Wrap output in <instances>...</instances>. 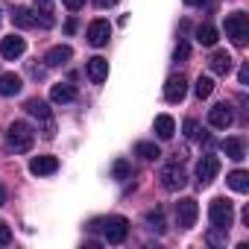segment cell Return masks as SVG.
I'll return each instance as SVG.
<instances>
[{
	"label": "cell",
	"instance_id": "obj_35",
	"mask_svg": "<svg viewBox=\"0 0 249 249\" xmlns=\"http://www.w3.org/2000/svg\"><path fill=\"white\" fill-rule=\"evenodd\" d=\"M94 3H97L100 9H108V6H114V3H117V0H94Z\"/></svg>",
	"mask_w": 249,
	"mask_h": 249
},
{
	"label": "cell",
	"instance_id": "obj_3",
	"mask_svg": "<svg viewBox=\"0 0 249 249\" xmlns=\"http://www.w3.org/2000/svg\"><path fill=\"white\" fill-rule=\"evenodd\" d=\"M226 36L231 38L234 47H246V41H249V18L243 12H231L226 18Z\"/></svg>",
	"mask_w": 249,
	"mask_h": 249
},
{
	"label": "cell",
	"instance_id": "obj_23",
	"mask_svg": "<svg viewBox=\"0 0 249 249\" xmlns=\"http://www.w3.org/2000/svg\"><path fill=\"white\" fill-rule=\"evenodd\" d=\"M135 156H141L144 161H156V159L161 156V150H159L153 141H138V144H135Z\"/></svg>",
	"mask_w": 249,
	"mask_h": 249
},
{
	"label": "cell",
	"instance_id": "obj_19",
	"mask_svg": "<svg viewBox=\"0 0 249 249\" xmlns=\"http://www.w3.org/2000/svg\"><path fill=\"white\" fill-rule=\"evenodd\" d=\"M173 132H176L173 117H170V114H159V117H156V135H159L161 141H170V138H173Z\"/></svg>",
	"mask_w": 249,
	"mask_h": 249
},
{
	"label": "cell",
	"instance_id": "obj_24",
	"mask_svg": "<svg viewBox=\"0 0 249 249\" xmlns=\"http://www.w3.org/2000/svg\"><path fill=\"white\" fill-rule=\"evenodd\" d=\"M196 41H199L202 47H214V44H217V30H214L211 24H202V27L196 30Z\"/></svg>",
	"mask_w": 249,
	"mask_h": 249
},
{
	"label": "cell",
	"instance_id": "obj_20",
	"mask_svg": "<svg viewBox=\"0 0 249 249\" xmlns=\"http://www.w3.org/2000/svg\"><path fill=\"white\" fill-rule=\"evenodd\" d=\"M12 24H15L18 30H33V27H38V24H36V12H33V9H24V6L12 12Z\"/></svg>",
	"mask_w": 249,
	"mask_h": 249
},
{
	"label": "cell",
	"instance_id": "obj_28",
	"mask_svg": "<svg viewBox=\"0 0 249 249\" xmlns=\"http://www.w3.org/2000/svg\"><path fill=\"white\" fill-rule=\"evenodd\" d=\"M226 234H229V229H217V226H214V231H208V243L226 246Z\"/></svg>",
	"mask_w": 249,
	"mask_h": 249
},
{
	"label": "cell",
	"instance_id": "obj_31",
	"mask_svg": "<svg viewBox=\"0 0 249 249\" xmlns=\"http://www.w3.org/2000/svg\"><path fill=\"white\" fill-rule=\"evenodd\" d=\"M9 243H12V229L0 220V246H9Z\"/></svg>",
	"mask_w": 249,
	"mask_h": 249
},
{
	"label": "cell",
	"instance_id": "obj_11",
	"mask_svg": "<svg viewBox=\"0 0 249 249\" xmlns=\"http://www.w3.org/2000/svg\"><path fill=\"white\" fill-rule=\"evenodd\" d=\"M108 38H111V24L103 21V18L91 21V27H88V41H91L94 47H106Z\"/></svg>",
	"mask_w": 249,
	"mask_h": 249
},
{
	"label": "cell",
	"instance_id": "obj_6",
	"mask_svg": "<svg viewBox=\"0 0 249 249\" xmlns=\"http://www.w3.org/2000/svg\"><path fill=\"white\" fill-rule=\"evenodd\" d=\"M217 173H220V161H217V156H202L199 164H196V182H199V188L211 185V182L217 179Z\"/></svg>",
	"mask_w": 249,
	"mask_h": 249
},
{
	"label": "cell",
	"instance_id": "obj_12",
	"mask_svg": "<svg viewBox=\"0 0 249 249\" xmlns=\"http://www.w3.org/2000/svg\"><path fill=\"white\" fill-rule=\"evenodd\" d=\"M56 170H59V159L56 156H36L30 161V173L33 176H50Z\"/></svg>",
	"mask_w": 249,
	"mask_h": 249
},
{
	"label": "cell",
	"instance_id": "obj_22",
	"mask_svg": "<svg viewBox=\"0 0 249 249\" xmlns=\"http://www.w3.org/2000/svg\"><path fill=\"white\" fill-rule=\"evenodd\" d=\"M226 182H229V188L237 191V194H246V191H249V173H246V170H234V173H229Z\"/></svg>",
	"mask_w": 249,
	"mask_h": 249
},
{
	"label": "cell",
	"instance_id": "obj_5",
	"mask_svg": "<svg viewBox=\"0 0 249 249\" xmlns=\"http://www.w3.org/2000/svg\"><path fill=\"white\" fill-rule=\"evenodd\" d=\"M103 234H106L108 243H123L129 234V220L126 217H108L103 223Z\"/></svg>",
	"mask_w": 249,
	"mask_h": 249
},
{
	"label": "cell",
	"instance_id": "obj_29",
	"mask_svg": "<svg viewBox=\"0 0 249 249\" xmlns=\"http://www.w3.org/2000/svg\"><path fill=\"white\" fill-rule=\"evenodd\" d=\"M191 56V47H188V41H179L176 44V50H173V62H185Z\"/></svg>",
	"mask_w": 249,
	"mask_h": 249
},
{
	"label": "cell",
	"instance_id": "obj_18",
	"mask_svg": "<svg viewBox=\"0 0 249 249\" xmlns=\"http://www.w3.org/2000/svg\"><path fill=\"white\" fill-rule=\"evenodd\" d=\"M50 100L53 103H73L76 100V88L68 85V82H59V85L50 88Z\"/></svg>",
	"mask_w": 249,
	"mask_h": 249
},
{
	"label": "cell",
	"instance_id": "obj_4",
	"mask_svg": "<svg viewBox=\"0 0 249 249\" xmlns=\"http://www.w3.org/2000/svg\"><path fill=\"white\" fill-rule=\"evenodd\" d=\"M208 220H211V226H217V229H229V226L234 223V208H231V202L223 199V196L211 199V205H208Z\"/></svg>",
	"mask_w": 249,
	"mask_h": 249
},
{
	"label": "cell",
	"instance_id": "obj_10",
	"mask_svg": "<svg viewBox=\"0 0 249 249\" xmlns=\"http://www.w3.org/2000/svg\"><path fill=\"white\" fill-rule=\"evenodd\" d=\"M188 94V79L182 73H173L167 82H164V100L167 103H182Z\"/></svg>",
	"mask_w": 249,
	"mask_h": 249
},
{
	"label": "cell",
	"instance_id": "obj_26",
	"mask_svg": "<svg viewBox=\"0 0 249 249\" xmlns=\"http://www.w3.org/2000/svg\"><path fill=\"white\" fill-rule=\"evenodd\" d=\"M147 223H150V229L153 231H159V234H164V211L161 208H156V211H147Z\"/></svg>",
	"mask_w": 249,
	"mask_h": 249
},
{
	"label": "cell",
	"instance_id": "obj_14",
	"mask_svg": "<svg viewBox=\"0 0 249 249\" xmlns=\"http://www.w3.org/2000/svg\"><path fill=\"white\" fill-rule=\"evenodd\" d=\"M71 56H73V50H71L68 44H56V47H50V50H47L44 62H47V68H62V65H68V62H71Z\"/></svg>",
	"mask_w": 249,
	"mask_h": 249
},
{
	"label": "cell",
	"instance_id": "obj_33",
	"mask_svg": "<svg viewBox=\"0 0 249 249\" xmlns=\"http://www.w3.org/2000/svg\"><path fill=\"white\" fill-rule=\"evenodd\" d=\"M237 79H240V85H246V82H249V65H243V68H240Z\"/></svg>",
	"mask_w": 249,
	"mask_h": 249
},
{
	"label": "cell",
	"instance_id": "obj_30",
	"mask_svg": "<svg viewBox=\"0 0 249 249\" xmlns=\"http://www.w3.org/2000/svg\"><path fill=\"white\" fill-rule=\"evenodd\" d=\"M185 135H188L191 141H194V138H199V123H196L194 117H188V120H185Z\"/></svg>",
	"mask_w": 249,
	"mask_h": 249
},
{
	"label": "cell",
	"instance_id": "obj_15",
	"mask_svg": "<svg viewBox=\"0 0 249 249\" xmlns=\"http://www.w3.org/2000/svg\"><path fill=\"white\" fill-rule=\"evenodd\" d=\"M85 73H88V79H91V82H97V85H100V82L108 76V62H106L103 56H94V59H88V62H85Z\"/></svg>",
	"mask_w": 249,
	"mask_h": 249
},
{
	"label": "cell",
	"instance_id": "obj_17",
	"mask_svg": "<svg viewBox=\"0 0 249 249\" xmlns=\"http://www.w3.org/2000/svg\"><path fill=\"white\" fill-rule=\"evenodd\" d=\"M21 88H24V82H21L18 73H3L0 76V97H15Z\"/></svg>",
	"mask_w": 249,
	"mask_h": 249
},
{
	"label": "cell",
	"instance_id": "obj_37",
	"mask_svg": "<svg viewBox=\"0 0 249 249\" xmlns=\"http://www.w3.org/2000/svg\"><path fill=\"white\" fill-rule=\"evenodd\" d=\"M185 3H188V6H202L205 0H185Z\"/></svg>",
	"mask_w": 249,
	"mask_h": 249
},
{
	"label": "cell",
	"instance_id": "obj_25",
	"mask_svg": "<svg viewBox=\"0 0 249 249\" xmlns=\"http://www.w3.org/2000/svg\"><path fill=\"white\" fill-rule=\"evenodd\" d=\"M211 91H214V79H211V76H199L196 85H194V94H196L199 100H205V97H211Z\"/></svg>",
	"mask_w": 249,
	"mask_h": 249
},
{
	"label": "cell",
	"instance_id": "obj_7",
	"mask_svg": "<svg viewBox=\"0 0 249 249\" xmlns=\"http://www.w3.org/2000/svg\"><path fill=\"white\" fill-rule=\"evenodd\" d=\"M161 185H164L167 191H182V188L188 185V176H185V170L179 167V161L161 167Z\"/></svg>",
	"mask_w": 249,
	"mask_h": 249
},
{
	"label": "cell",
	"instance_id": "obj_9",
	"mask_svg": "<svg viewBox=\"0 0 249 249\" xmlns=\"http://www.w3.org/2000/svg\"><path fill=\"white\" fill-rule=\"evenodd\" d=\"M231 120H234V111H231L229 103H217L214 108H208V123L214 129H229Z\"/></svg>",
	"mask_w": 249,
	"mask_h": 249
},
{
	"label": "cell",
	"instance_id": "obj_27",
	"mask_svg": "<svg viewBox=\"0 0 249 249\" xmlns=\"http://www.w3.org/2000/svg\"><path fill=\"white\" fill-rule=\"evenodd\" d=\"M111 176H114V179H129V176H132V167H129V161L117 159V161H114V167H111Z\"/></svg>",
	"mask_w": 249,
	"mask_h": 249
},
{
	"label": "cell",
	"instance_id": "obj_2",
	"mask_svg": "<svg viewBox=\"0 0 249 249\" xmlns=\"http://www.w3.org/2000/svg\"><path fill=\"white\" fill-rule=\"evenodd\" d=\"M24 108L41 123V135H44V138H53V135H56V120H53V111H50V106H47L44 100L33 97V100L24 103Z\"/></svg>",
	"mask_w": 249,
	"mask_h": 249
},
{
	"label": "cell",
	"instance_id": "obj_8",
	"mask_svg": "<svg viewBox=\"0 0 249 249\" xmlns=\"http://www.w3.org/2000/svg\"><path fill=\"white\" fill-rule=\"evenodd\" d=\"M196 214H199V205H196V199H179L176 202V223H179V229H191L194 223H196Z\"/></svg>",
	"mask_w": 249,
	"mask_h": 249
},
{
	"label": "cell",
	"instance_id": "obj_13",
	"mask_svg": "<svg viewBox=\"0 0 249 249\" xmlns=\"http://www.w3.org/2000/svg\"><path fill=\"white\" fill-rule=\"evenodd\" d=\"M24 50H27V41L21 36H9V38L0 41V56L3 59H21Z\"/></svg>",
	"mask_w": 249,
	"mask_h": 249
},
{
	"label": "cell",
	"instance_id": "obj_34",
	"mask_svg": "<svg viewBox=\"0 0 249 249\" xmlns=\"http://www.w3.org/2000/svg\"><path fill=\"white\" fill-rule=\"evenodd\" d=\"M36 6H38L41 12H50V9H53V0H36Z\"/></svg>",
	"mask_w": 249,
	"mask_h": 249
},
{
	"label": "cell",
	"instance_id": "obj_1",
	"mask_svg": "<svg viewBox=\"0 0 249 249\" xmlns=\"http://www.w3.org/2000/svg\"><path fill=\"white\" fill-rule=\"evenodd\" d=\"M33 144H36V132H33L30 123H24V120L9 123V129H6V147H9V150H15V153H30Z\"/></svg>",
	"mask_w": 249,
	"mask_h": 249
},
{
	"label": "cell",
	"instance_id": "obj_16",
	"mask_svg": "<svg viewBox=\"0 0 249 249\" xmlns=\"http://www.w3.org/2000/svg\"><path fill=\"white\" fill-rule=\"evenodd\" d=\"M208 65H211V71H214L217 76H226V73L231 71V56H229L226 50H214L211 59H208Z\"/></svg>",
	"mask_w": 249,
	"mask_h": 249
},
{
	"label": "cell",
	"instance_id": "obj_36",
	"mask_svg": "<svg viewBox=\"0 0 249 249\" xmlns=\"http://www.w3.org/2000/svg\"><path fill=\"white\" fill-rule=\"evenodd\" d=\"M3 202H6V188L0 185V205H3Z\"/></svg>",
	"mask_w": 249,
	"mask_h": 249
},
{
	"label": "cell",
	"instance_id": "obj_21",
	"mask_svg": "<svg viewBox=\"0 0 249 249\" xmlns=\"http://www.w3.org/2000/svg\"><path fill=\"white\" fill-rule=\"evenodd\" d=\"M223 153H226L231 161H243V159H246V147H243L240 138H226V141H223Z\"/></svg>",
	"mask_w": 249,
	"mask_h": 249
},
{
	"label": "cell",
	"instance_id": "obj_32",
	"mask_svg": "<svg viewBox=\"0 0 249 249\" xmlns=\"http://www.w3.org/2000/svg\"><path fill=\"white\" fill-rule=\"evenodd\" d=\"M62 3H65L71 12H76V9H82V3H85V0H62Z\"/></svg>",
	"mask_w": 249,
	"mask_h": 249
}]
</instances>
